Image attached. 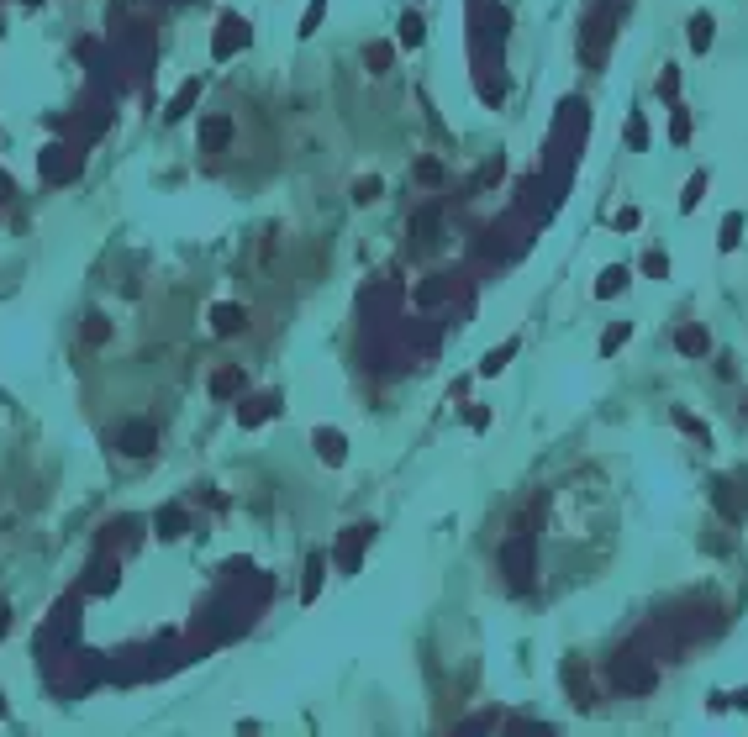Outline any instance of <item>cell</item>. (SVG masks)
Returning a JSON list of instances; mask_svg holds the SVG:
<instances>
[{
	"label": "cell",
	"mask_w": 748,
	"mask_h": 737,
	"mask_svg": "<svg viewBox=\"0 0 748 737\" xmlns=\"http://www.w3.org/2000/svg\"><path fill=\"white\" fill-rule=\"evenodd\" d=\"M248 43H253L248 21H243V16H222V21H217V37H211V58H217V63H227L232 53H243Z\"/></svg>",
	"instance_id": "6da1fadb"
},
{
	"label": "cell",
	"mask_w": 748,
	"mask_h": 737,
	"mask_svg": "<svg viewBox=\"0 0 748 737\" xmlns=\"http://www.w3.org/2000/svg\"><path fill=\"white\" fill-rule=\"evenodd\" d=\"M116 448H122L127 459H148V453L158 448V432H153V422H127L122 432H116Z\"/></svg>",
	"instance_id": "7a4b0ae2"
},
{
	"label": "cell",
	"mask_w": 748,
	"mask_h": 737,
	"mask_svg": "<svg viewBox=\"0 0 748 737\" xmlns=\"http://www.w3.org/2000/svg\"><path fill=\"white\" fill-rule=\"evenodd\" d=\"M532 564H538V558H532V538H511V543L501 548V569L511 574V585H527Z\"/></svg>",
	"instance_id": "3957f363"
},
{
	"label": "cell",
	"mask_w": 748,
	"mask_h": 737,
	"mask_svg": "<svg viewBox=\"0 0 748 737\" xmlns=\"http://www.w3.org/2000/svg\"><path fill=\"white\" fill-rule=\"evenodd\" d=\"M74 174H79L74 147H63V142L43 147V179H48V184H63V179H74Z\"/></svg>",
	"instance_id": "277c9868"
},
{
	"label": "cell",
	"mask_w": 748,
	"mask_h": 737,
	"mask_svg": "<svg viewBox=\"0 0 748 737\" xmlns=\"http://www.w3.org/2000/svg\"><path fill=\"white\" fill-rule=\"evenodd\" d=\"M243 327H248V305H232V300L211 305V332H217V338H232V332H243Z\"/></svg>",
	"instance_id": "5b68a950"
},
{
	"label": "cell",
	"mask_w": 748,
	"mask_h": 737,
	"mask_svg": "<svg viewBox=\"0 0 748 737\" xmlns=\"http://www.w3.org/2000/svg\"><path fill=\"white\" fill-rule=\"evenodd\" d=\"M153 532H158L164 543H180L185 532H190V511H185V506H164L158 521H153Z\"/></svg>",
	"instance_id": "8992f818"
},
{
	"label": "cell",
	"mask_w": 748,
	"mask_h": 737,
	"mask_svg": "<svg viewBox=\"0 0 748 737\" xmlns=\"http://www.w3.org/2000/svg\"><path fill=\"white\" fill-rule=\"evenodd\" d=\"M227 142H232V116H206V122H200V147H206V153H222Z\"/></svg>",
	"instance_id": "52a82bcc"
},
{
	"label": "cell",
	"mask_w": 748,
	"mask_h": 737,
	"mask_svg": "<svg viewBox=\"0 0 748 737\" xmlns=\"http://www.w3.org/2000/svg\"><path fill=\"white\" fill-rule=\"evenodd\" d=\"M611 679H617L622 690H648L653 685V669L633 664V659H617V664H611Z\"/></svg>",
	"instance_id": "ba28073f"
},
{
	"label": "cell",
	"mask_w": 748,
	"mask_h": 737,
	"mask_svg": "<svg viewBox=\"0 0 748 737\" xmlns=\"http://www.w3.org/2000/svg\"><path fill=\"white\" fill-rule=\"evenodd\" d=\"M316 453H322V459L332 464V469H338L343 459H348V442H343V432H338V427H316Z\"/></svg>",
	"instance_id": "9c48e42d"
},
{
	"label": "cell",
	"mask_w": 748,
	"mask_h": 737,
	"mask_svg": "<svg viewBox=\"0 0 748 737\" xmlns=\"http://www.w3.org/2000/svg\"><path fill=\"white\" fill-rule=\"evenodd\" d=\"M279 411V395H259V400H248V406H237V427H264Z\"/></svg>",
	"instance_id": "30bf717a"
},
{
	"label": "cell",
	"mask_w": 748,
	"mask_h": 737,
	"mask_svg": "<svg viewBox=\"0 0 748 737\" xmlns=\"http://www.w3.org/2000/svg\"><path fill=\"white\" fill-rule=\"evenodd\" d=\"M195 100H200V79H185V85L175 90V100L164 105V122H180V116H190Z\"/></svg>",
	"instance_id": "8fae6325"
},
{
	"label": "cell",
	"mask_w": 748,
	"mask_h": 737,
	"mask_svg": "<svg viewBox=\"0 0 748 737\" xmlns=\"http://www.w3.org/2000/svg\"><path fill=\"white\" fill-rule=\"evenodd\" d=\"M369 532H374L369 521H364V527H348V532H343V548H338V564H343V569L358 564V548H369Z\"/></svg>",
	"instance_id": "7c38bea8"
},
{
	"label": "cell",
	"mask_w": 748,
	"mask_h": 737,
	"mask_svg": "<svg viewBox=\"0 0 748 737\" xmlns=\"http://www.w3.org/2000/svg\"><path fill=\"white\" fill-rule=\"evenodd\" d=\"M322 580H327V553H311V558H306V585H301V600H306V606L316 600Z\"/></svg>",
	"instance_id": "4fadbf2b"
},
{
	"label": "cell",
	"mask_w": 748,
	"mask_h": 737,
	"mask_svg": "<svg viewBox=\"0 0 748 737\" xmlns=\"http://www.w3.org/2000/svg\"><path fill=\"white\" fill-rule=\"evenodd\" d=\"M422 37H427L422 16H417V11H406V16H400V26H395V43H400V48H422Z\"/></svg>",
	"instance_id": "5bb4252c"
},
{
	"label": "cell",
	"mask_w": 748,
	"mask_h": 737,
	"mask_svg": "<svg viewBox=\"0 0 748 737\" xmlns=\"http://www.w3.org/2000/svg\"><path fill=\"white\" fill-rule=\"evenodd\" d=\"M237 390H243V374H237V369H222V374H211V395H217V400H232Z\"/></svg>",
	"instance_id": "9a60e30c"
},
{
	"label": "cell",
	"mask_w": 748,
	"mask_h": 737,
	"mask_svg": "<svg viewBox=\"0 0 748 737\" xmlns=\"http://www.w3.org/2000/svg\"><path fill=\"white\" fill-rule=\"evenodd\" d=\"M511 353H516V338H506L496 353H485V358H479V374H501L506 364H511Z\"/></svg>",
	"instance_id": "2e32d148"
},
{
	"label": "cell",
	"mask_w": 748,
	"mask_h": 737,
	"mask_svg": "<svg viewBox=\"0 0 748 737\" xmlns=\"http://www.w3.org/2000/svg\"><path fill=\"white\" fill-rule=\"evenodd\" d=\"M322 16H327V0H306V16H301V26H296V32H301V37H316Z\"/></svg>",
	"instance_id": "e0dca14e"
},
{
	"label": "cell",
	"mask_w": 748,
	"mask_h": 737,
	"mask_svg": "<svg viewBox=\"0 0 748 737\" xmlns=\"http://www.w3.org/2000/svg\"><path fill=\"white\" fill-rule=\"evenodd\" d=\"M364 58H369V69H374V74H385V69H390V58H395V48H390V43H369Z\"/></svg>",
	"instance_id": "ac0fdd59"
},
{
	"label": "cell",
	"mask_w": 748,
	"mask_h": 737,
	"mask_svg": "<svg viewBox=\"0 0 748 737\" xmlns=\"http://www.w3.org/2000/svg\"><path fill=\"white\" fill-rule=\"evenodd\" d=\"M380 190H385V184L374 179V174H364V179H353V200H358V206H369V200H380Z\"/></svg>",
	"instance_id": "d6986e66"
},
{
	"label": "cell",
	"mask_w": 748,
	"mask_h": 737,
	"mask_svg": "<svg viewBox=\"0 0 748 737\" xmlns=\"http://www.w3.org/2000/svg\"><path fill=\"white\" fill-rule=\"evenodd\" d=\"M432 232H437V211H422V216H417V243H422V248H427V243H437Z\"/></svg>",
	"instance_id": "ffe728a7"
},
{
	"label": "cell",
	"mask_w": 748,
	"mask_h": 737,
	"mask_svg": "<svg viewBox=\"0 0 748 737\" xmlns=\"http://www.w3.org/2000/svg\"><path fill=\"white\" fill-rule=\"evenodd\" d=\"M443 295H448V279L437 274L432 285H422V290H417V300H422V305H437V300H443Z\"/></svg>",
	"instance_id": "44dd1931"
},
{
	"label": "cell",
	"mask_w": 748,
	"mask_h": 737,
	"mask_svg": "<svg viewBox=\"0 0 748 737\" xmlns=\"http://www.w3.org/2000/svg\"><path fill=\"white\" fill-rule=\"evenodd\" d=\"M85 321H90V327H85V343H105V332H111V321H105L100 311H95V316H85Z\"/></svg>",
	"instance_id": "7402d4cb"
},
{
	"label": "cell",
	"mask_w": 748,
	"mask_h": 737,
	"mask_svg": "<svg viewBox=\"0 0 748 737\" xmlns=\"http://www.w3.org/2000/svg\"><path fill=\"white\" fill-rule=\"evenodd\" d=\"M417 179H422V184H437V179H443V164H437V158H422V164H417Z\"/></svg>",
	"instance_id": "603a6c76"
},
{
	"label": "cell",
	"mask_w": 748,
	"mask_h": 737,
	"mask_svg": "<svg viewBox=\"0 0 748 737\" xmlns=\"http://www.w3.org/2000/svg\"><path fill=\"white\" fill-rule=\"evenodd\" d=\"M690 43H696V48H706V43H712V21H706V16H696V21H690Z\"/></svg>",
	"instance_id": "cb8c5ba5"
},
{
	"label": "cell",
	"mask_w": 748,
	"mask_h": 737,
	"mask_svg": "<svg viewBox=\"0 0 748 737\" xmlns=\"http://www.w3.org/2000/svg\"><path fill=\"white\" fill-rule=\"evenodd\" d=\"M622 269H606V274H601V285H596V295H611V290H622Z\"/></svg>",
	"instance_id": "d4e9b609"
},
{
	"label": "cell",
	"mask_w": 748,
	"mask_h": 737,
	"mask_svg": "<svg viewBox=\"0 0 748 737\" xmlns=\"http://www.w3.org/2000/svg\"><path fill=\"white\" fill-rule=\"evenodd\" d=\"M680 347H685V353H706V338L701 332H680Z\"/></svg>",
	"instance_id": "484cf974"
},
{
	"label": "cell",
	"mask_w": 748,
	"mask_h": 737,
	"mask_svg": "<svg viewBox=\"0 0 748 737\" xmlns=\"http://www.w3.org/2000/svg\"><path fill=\"white\" fill-rule=\"evenodd\" d=\"M6 627H11V606L0 600V632H6Z\"/></svg>",
	"instance_id": "4316f807"
}]
</instances>
